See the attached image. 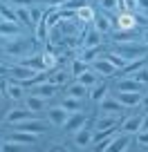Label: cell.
<instances>
[{
	"label": "cell",
	"instance_id": "38",
	"mask_svg": "<svg viewBox=\"0 0 148 152\" xmlns=\"http://www.w3.org/2000/svg\"><path fill=\"white\" fill-rule=\"evenodd\" d=\"M83 5H88L85 0H65L61 9H65V11H79Z\"/></svg>",
	"mask_w": 148,
	"mask_h": 152
},
{
	"label": "cell",
	"instance_id": "46",
	"mask_svg": "<svg viewBox=\"0 0 148 152\" xmlns=\"http://www.w3.org/2000/svg\"><path fill=\"white\" fill-rule=\"evenodd\" d=\"M47 152H67V148H65V145H58V143H54V145L47 148Z\"/></svg>",
	"mask_w": 148,
	"mask_h": 152
},
{
	"label": "cell",
	"instance_id": "5",
	"mask_svg": "<svg viewBox=\"0 0 148 152\" xmlns=\"http://www.w3.org/2000/svg\"><path fill=\"white\" fill-rule=\"evenodd\" d=\"M115 29L112 31H135V27H137V18H135L133 11H124V14H119L115 18Z\"/></svg>",
	"mask_w": 148,
	"mask_h": 152
},
{
	"label": "cell",
	"instance_id": "41",
	"mask_svg": "<svg viewBox=\"0 0 148 152\" xmlns=\"http://www.w3.org/2000/svg\"><path fill=\"white\" fill-rule=\"evenodd\" d=\"M43 61H45V69H52V67H56V56L54 54H49V52H45L43 54Z\"/></svg>",
	"mask_w": 148,
	"mask_h": 152
},
{
	"label": "cell",
	"instance_id": "7",
	"mask_svg": "<svg viewBox=\"0 0 148 152\" xmlns=\"http://www.w3.org/2000/svg\"><path fill=\"white\" fill-rule=\"evenodd\" d=\"M45 112H47L49 125H54V128H63V125L67 123V119H70V112H67L65 107H61V105L49 107V110H45Z\"/></svg>",
	"mask_w": 148,
	"mask_h": 152
},
{
	"label": "cell",
	"instance_id": "3",
	"mask_svg": "<svg viewBox=\"0 0 148 152\" xmlns=\"http://www.w3.org/2000/svg\"><path fill=\"white\" fill-rule=\"evenodd\" d=\"M34 74H36L34 69H27V67H23L20 63L9 65V69H7V76H9V78H14L16 83H23V85H27V83L32 81Z\"/></svg>",
	"mask_w": 148,
	"mask_h": 152
},
{
	"label": "cell",
	"instance_id": "44",
	"mask_svg": "<svg viewBox=\"0 0 148 152\" xmlns=\"http://www.w3.org/2000/svg\"><path fill=\"white\" fill-rule=\"evenodd\" d=\"M117 2H119V7H126L128 11L137 9V0H117Z\"/></svg>",
	"mask_w": 148,
	"mask_h": 152
},
{
	"label": "cell",
	"instance_id": "19",
	"mask_svg": "<svg viewBox=\"0 0 148 152\" xmlns=\"http://www.w3.org/2000/svg\"><path fill=\"white\" fill-rule=\"evenodd\" d=\"M128 148H130V137L128 134H117L112 139V143L105 148V152H126Z\"/></svg>",
	"mask_w": 148,
	"mask_h": 152
},
{
	"label": "cell",
	"instance_id": "34",
	"mask_svg": "<svg viewBox=\"0 0 148 152\" xmlns=\"http://www.w3.org/2000/svg\"><path fill=\"white\" fill-rule=\"evenodd\" d=\"M70 76H72V74H67V72H63V69H61V72H54V74L47 78V83L61 87V85H65V83H67V78H70Z\"/></svg>",
	"mask_w": 148,
	"mask_h": 152
},
{
	"label": "cell",
	"instance_id": "4",
	"mask_svg": "<svg viewBox=\"0 0 148 152\" xmlns=\"http://www.w3.org/2000/svg\"><path fill=\"white\" fill-rule=\"evenodd\" d=\"M88 125V114L83 112H72L70 114V119H67V123L63 125V132H67V134H74V132H79L81 128H85Z\"/></svg>",
	"mask_w": 148,
	"mask_h": 152
},
{
	"label": "cell",
	"instance_id": "25",
	"mask_svg": "<svg viewBox=\"0 0 148 152\" xmlns=\"http://www.w3.org/2000/svg\"><path fill=\"white\" fill-rule=\"evenodd\" d=\"M101 78H103V76H101V74H96V72L90 67V69H88L85 74H81V76H79L77 81H79V83H83L85 87H94L96 83H101Z\"/></svg>",
	"mask_w": 148,
	"mask_h": 152
},
{
	"label": "cell",
	"instance_id": "29",
	"mask_svg": "<svg viewBox=\"0 0 148 152\" xmlns=\"http://www.w3.org/2000/svg\"><path fill=\"white\" fill-rule=\"evenodd\" d=\"M90 69V63H85V61H81V58H74L72 61V65H70V74L72 76H81V74H85V72Z\"/></svg>",
	"mask_w": 148,
	"mask_h": 152
},
{
	"label": "cell",
	"instance_id": "33",
	"mask_svg": "<svg viewBox=\"0 0 148 152\" xmlns=\"http://www.w3.org/2000/svg\"><path fill=\"white\" fill-rule=\"evenodd\" d=\"M0 20H7V23H18V18H16V7L0 5Z\"/></svg>",
	"mask_w": 148,
	"mask_h": 152
},
{
	"label": "cell",
	"instance_id": "8",
	"mask_svg": "<svg viewBox=\"0 0 148 152\" xmlns=\"http://www.w3.org/2000/svg\"><path fill=\"white\" fill-rule=\"evenodd\" d=\"M23 34V25L20 23H7V20H0V38L2 40H16Z\"/></svg>",
	"mask_w": 148,
	"mask_h": 152
},
{
	"label": "cell",
	"instance_id": "43",
	"mask_svg": "<svg viewBox=\"0 0 148 152\" xmlns=\"http://www.w3.org/2000/svg\"><path fill=\"white\" fill-rule=\"evenodd\" d=\"M101 7H103L105 11H115L117 7H119V2H117V0H101Z\"/></svg>",
	"mask_w": 148,
	"mask_h": 152
},
{
	"label": "cell",
	"instance_id": "36",
	"mask_svg": "<svg viewBox=\"0 0 148 152\" xmlns=\"http://www.w3.org/2000/svg\"><path fill=\"white\" fill-rule=\"evenodd\" d=\"M103 58H108V61L112 63V65H115L117 69H124V67L128 65V61H126V58H121V56H119L117 52H110V54H105Z\"/></svg>",
	"mask_w": 148,
	"mask_h": 152
},
{
	"label": "cell",
	"instance_id": "2",
	"mask_svg": "<svg viewBox=\"0 0 148 152\" xmlns=\"http://www.w3.org/2000/svg\"><path fill=\"white\" fill-rule=\"evenodd\" d=\"M5 52L9 54V56L14 58H27L29 52H32V43L29 40H20V38H16V40H7L5 43Z\"/></svg>",
	"mask_w": 148,
	"mask_h": 152
},
{
	"label": "cell",
	"instance_id": "10",
	"mask_svg": "<svg viewBox=\"0 0 148 152\" xmlns=\"http://www.w3.org/2000/svg\"><path fill=\"white\" fill-rule=\"evenodd\" d=\"M56 92H58V87L56 85H52V83H36V85L32 87V92L29 94H34V96H38V99H43V101H49V99H54L56 96Z\"/></svg>",
	"mask_w": 148,
	"mask_h": 152
},
{
	"label": "cell",
	"instance_id": "45",
	"mask_svg": "<svg viewBox=\"0 0 148 152\" xmlns=\"http://www.w3.org/2000/svg\"><path fill=\"white\" fill-rule=\"evenodd\" d=\"M137 11L148 16V0H137Z\"/></svg>",
	"mask_w": 148,
	"mask_h": 152
},
{
	"label": "cell",
	"instance_id": "35",
	"mask_svg": "<svg viewBox=\"0 0 148 152\" xmlns=\"http://www.w3.org/2000/svg\"><path fill=\"white\" fill-rule=\"evenodd\" d=\"M81 61H85V63H94L96 58H99V47H83V52H81Z\"/></svg>",
	"mask_w": 148,
	"mask_h": 152
},
{
	"label": "cell",
	"instance_id": "11",
	"mask_svg": "<svg viewBox=\"0 0 148 152\" xmlns=\"http://www.w3.org/2000/svg\"><path fill=\"white\" fill-rule=\"evenodd\" d=\"M14 130H23V132H29V134H36V137H40V134L45 132V123L36 116V119H32V121H23V123H18V125H11Z\"/></svg>",
	"mask_w": 148,
	"mask_h": 152
},
{
	"label": "cell",
	"instance_id": "42",
	"mask_svg": "<svg viewBox=\"0 0 148 152\" xmlns=\"http://www.w3.org/2000/svg\"><path fill=\"white\" fill-rule=\"evenodd\" d=\"M11 5L14 7H36L38 0H11Z\"/></svg>",
	"mask_w": 148,
	"mask_h": 152
},
{
	"label": "cell",
	"instance_id": "12",
	"mask_svg": "<svg viewBox=\"0 0 148 152\" xmlns=\"http://www.w3.org/2000/svg\"><path fill=\"white\" fill-rule=\"evenodd\" d=\"M141 121H144V114H133L128 119L121 121V134H137L141 130Z\"/></svg>",
	"mask_w": 148,
	"mask_h": 152
},
{
	"label": "cell",
	"instance_id": "21",
	"mask_svg": "<svg viewBox=\"0 0 148 152\" xmlns=\"http://www.w3.org/2000/svg\"><path fill=\"white\" fill-rule=\"evenodd\" d=\"M7 139H9V141H16V143H23V145H34V143L38 141V137H36V134L23 132V130H14Z\"/></svg>",
	"mask_w": 148,
	"mask_h": 152
},
{
	"label": "cell",
	"instance_id": "31",
	"mask_svg": "<svg viewBox=\"0 0 148 152\" xmlns=\"http://www.w3.org/2000/svg\"><path fill=\"white\" fill-rule=\"evenodd\" d=\"M94 9H92L90 5H83L81 9L77 11V20H81V23H94Z\"/></svg>",
	"mask_w": 148,
	"mask_h": 152
},
{
	"label": "cell",
	"instance_id": "9",
	"mask_svg": "<svg viewBox=\"0 0 148 152\" xmlns=\"http://www.w3.org/2000/svg\"><path fill=\"white\" fill-rule=\"evenodd\" d=\"M115 99L124 107H137V105H141L144 92H115Z\"/></svg>",
	"mask_w": 148,
	"mask_h": 152
},
{
	"label": "cell",
	"instance_id": "15",
	"mask_svg": "<svg viewBox=\"0 0 148 152\" xmlns=\"http://www.w3.org/2000/svg\"><path fill=\"white\" fill-rule=\"evenodd\" d=\"M72 139H74V145H77L79 150H81V148H88L92 141H94V132H92V130L85 125V128H81L79 132H74V134H72Z\"/></svg>",
	"mask_w": 148,
	"mask_h": 152
},
{
	"label": "cell",
	"instance_id": "28",
	"mask_svg": "<svg viewBox=\"0 0 148 152\" xmlns=\"http://www.w3.org/2000/svg\"><path fill=\"white\" fill-rule=\"evenodd\" d=\"M99 45H101V34L92 27L90 31L83 36V47H99Z\"/></svg>",
	"mask_w": 148,
	"mask_h": 152
},
{
	"label": "cell",
	"instance_id": "49",
	"mask_svg": "<svg viewBox=\"0 0 148 152\" xmlns=\"http://www.w3.org/2000/svg\"><path fill=\"white\" fill-rule=\"evenodd\" d=\"M141 105L148 110V92H144V99H141Z\"/></svg>",
	"mask_w": 148,
	"mask_h": 152
},
{
	"label": "cell",
	"instance_id": "20",
	"mask_svg": "<svg viewBox=\"0 0 148 152\" xmlns=\"http://www.w3.org/2000/svg\"><path fill=\"white\" fill-rule=\"evenodd\" d=\"M5 94H7V99H9V101H20V99H25V87H23V83L9 81V83L5 85Z\"/></svg>",
	"mask_w": 148,
	"mask_h": 152
},
{
	"label": "cell",
	"instance_id": "48",
	"mask_svg": "<svg viewBox=\"0 0 148 152\" xmlns=\"http://www.w3.org/2000/svg\"><path fill=\"white\" fill-rule=\"evenodd\" d=\"M141 130H148V114H144V121H141Z\"/></svg>",
	"mask_w": 148,
	"mask_h": 152
},
{
	"label": "cell",
	"instance_id": "22",
	"mask_svg": "<svg viewBox=\"0 0 148 152\" xmlns=\"http://www.w3.org/2000/svg\"><path fill=\"white\" fill-rule=\"evenodd\" d=\"M146 85L137 83L135 78H119L117 81V92H144Z\"/></svg>",
	"mask_w": 148,
	"mask_h": 152
},
{
	"label": "cell",
	"instance_id": "24",
	"mask_svg": "<svg viewBox=\"0 0 148 152\" xmlns=\"http://www.w3.org/2000/svg\"><path fill=\"white\" fill-rule=\"evenodd\" d=\"M108 90H110V87H108V83H103V81H101V83H96V85L90 90V94H88V96H90V99L94 101V103H103V101L108 99Z\"/></svg>",
	"mask_w": 148,
	"mask_h": 152
},
{
	"label": "cell",
	"instance_id": "37",
	"mask_svg": "<svg viewBox=\"0 0 148 152\" xmlns=\"http://www.w3.org/2000/svg\"><path fill=\"white\" fill-rule=\"evenodd\" d=\"M128 78H135V81H137V83H141V85H148V67L144 65L141 69H137L135 74H130Z\"/></svg>",
	"mask_w": 148,
	"mask_h": 152
},
{
	"label": "cell",
	"instance_id": "17",
	"mask_svg": "<svg viewBox=\"0 0 148 152\" xmlns=\"http://www.w3.org/2000/svg\"><path fill=\"white\" fill-rule=\"evenodd\" d=\"M20 65L27 67V69H34V72H47V69H45L43 54H32V56H27L25 61H20Z\"/></svg>",
	"mask_w": 148,
	"mask_h": 152
},
{
	"label": "cell",
	"instance_id": "50",
	"mask_svg": "<svg viewBox=\"0 0 148 152\" xmlns=\"http://www.w3.org/2000/svg\"><path fill=\"white\" fill-rule=\"evenodd\" d=\"M0 101H2V94H0Z\"/></svg>",
	"mask_w": 148,
	"mask_h": 152
},
{
	"label": "cell",
	"instance_id": "23",
	"mask_svg": "<svg viewBox=\"0 0 148 152\" xmlns=\"http://www.w3.org/2000/svg\"><path fill=\"white\" fill-rule=\"evenodd\" d=\"M88 94H90V87H85L83 83H79V81L70 83L67 90H65V96H72V99H83V96H88Z\"/></svg>",
	"mask_w": 148,
	"mask_h": 152
},
{
	"label": "cell",
	"instance_id": "13",
	"mask_svg": "<svg viewBox=\"0 0 148 152\" xmlns=\"http://www.w3.org/2000/svg\"><path fill=\"white\" fill-rule=\"evenodd\" d=\"M124 110H126V107L115 99V96H112V99H105L103 103H99V112H101V114H108V116H119Z\"/></svg>",
	"mask_w": 148,
	"mask_h": 152
},
{
	"label": "cell",
	"instance_id": "52",
	"mask_svg": "<svg viewBox=\"0 0 148 152\" xmlns=\"http://www.w3.org/2000/svg\"><path fill=\"white\" fill-rule=\"evenodd\" d=\"M79 152H83V150H79Z\"/></svg>",
	"mask_w": 148,
	"mask_h": 152
},
{
	"label": "cell",
	"instance_id": "30",
	"mask_svg": "<svg viewBox=\"0 0 148 152\" xmlns=\"http://www.w3.org/2000/svg\"><path fill=\"white\" fill-rule=\"evenodd\" d=\"M61 107H65L67 112H81V99H72V96H63L61 99Z\"/></svg>",
	"mask_w": 148,
	"mask_h": 152
},
{
	"label": "cell",
	"instance_id": "51",
	"mask_svg": "<svg viewBox=\"0 0 148 152\" xmlns=\"http://www.w3.org/2000/svg\"><path fill=\"white\" fill-rule=\"evenodd\" d=\"M0 105H2V101H0Z\"/></svg>",
	"mask_w": 148,
	"mask_h": 152
},
{
	"label": "cell",
	"instance_id": "18",
	"mask_svg": "<svg viewBox=\"0 0 148 152\" xmlns=\"http://www.w3.org/2000/svg\"><path fill=\"white\" fill-rule=\"evenodd\" d=\"M112 23H115V20L108 18L105 14H96L94 16V29L101 34V36H103V34H110L112 29H115V25H112Z\"/></svg>",
	"mask_w": 148,
	"mask_h": 152
},
{
	"label": "cell",
	"instance_id": "14",
	"mask_svg": "<svg viewBox=\"0 0 148 152\" xmlns=\"http://www.w3.org/2000/svg\"><path fill=\"white\" fill-rule=\"evenodd\" d=\"M117 121H119V116H108V114H101L99 119L94 121V134H101V132H112L117 125Z\"/></svg>",
	"mask_w": 148,
	"mask_h": 152
},
{
	"label": "cell",
	"instance_id": "27",
	"mask_svg": "<svg viewBox=\"0 0 148 152\" xmlns=\"http://www.w3.org/2000/svg\"><path fill=\"white\" fill-rule=\"evenodd\" d=\"M16 18H18V23L25 25V27H34L32 9H29V7H16Z\"/></svg>",
	"mask_w": 148,
	"mask_h": 152
},
{
	"label": "cell",
	"instance_id": "6",
	"mask_svg": "<svg viewBox=\"0 0 148 152\" xmlns=\"http://www.w3.org/2000/svg\"><path fill=\"white\" fill-rule=\"evenodd\" d=\"M5 119H7V123H9V125H18V123H23V121L36 119V114H34L32 110H27V107H14V110L7 112Z\"/></svg>",
	"mask_w": 148,
	"mask_h": 152
},
{
	"label": "cell",
	"instance_id": "1",
	"mask_svg": "<svg viewBox=\"0 0 148 152\" xmlns=\"http://www.w3.org/2000/svg\"><path fill=\"white\" fill-rule=\"evenodd\" d=\"M117 54H119L121 58H126L128 63L133 61H144L148 54V49L144 47V45H133V43H119V47L115 49Z\"/></svg>",
	"mask_w": 148,
	"mask_h": 152
},
{
	"label": "cell",
	"instance_id": "32",
	"mask_svg": "<svg viewBox=\"0 0 148 152\" xmlns=\"http://www.w3.org/2000/svg\"><path fill=\"white\" fill-rule=\"evenodd\" d=\"M27 148H32V145H23V143H16V141L7 139L2 143V148H0V152H27Z\"/></svg>",
	"mask_w": 148,
	"mask_h": 152
},
{
	"label": "cell",
	"instance_id": "40",
	"mask_svg": "<svg viewBox=\"0 0 148 152\" xmlns=\"http://www.w3.org/2000/svg\"><path fill=\"white\" fill-rule=\"evenodd\" d=\"M135 31H115V40L117 43H130L128 38H133Z\"/></svg>",
	"mask_w": 148,
	"mask_h": 152
},
{
	"label": "cell",
	"instance_id": "26",
	"mask_svg": "<svg viewBox=\"0 0 148 152\" xmlns=\"http://www.w3.org/2000/svg\"><path fill=\"white\" fill-rule=\"evenodd\" d=\"M25 107L32 110L34 114H36V112H43V110H45V101L38 99V96H34V94H27V96H25Z\"/></svg>",
	"mask_w": 148,
	"mask_h": 152
},
{
	"label": "cell",
	"instance_id": "39",
	"mask_svg": "<svg viewBox=\"0 0 148 152\" xmlns=\"http://www.w3.org/2000/svg\"><path fill=\"white\" fill-rule=\"evenodd\" d=\"M135 143H137L139 148H148V130H139V132L135 134Z\"/></svg>",
	"mask_w": 148,
	"mask_h": 152
},
{
	"label": "cell",
	"instance_id": "16",
	"mask_svg": "<svg viewBox=\"0 0 148 152\" xmlns=\"http://www.w3.org/2000/svg\"><path fill=\"white\" fill-rule=\"evenodd\" d=\"M92 69H94L96 74H101V76H115L117 72H119L115 65H112V63L108 61V58H103V56L96 58V61L92 63Z\"/></svg>",
	"mask_w": 148,
	"mask_h": 152
},
{
	"label": "cell",
	"instance_id": "47",
	"mask_svg": "<svg viewBox=\"0 0 148 152\" xmlns=\"http://www.w3.org/2000/svg\"><path fill=\"white\" fill-rule=\"evenodd\" d=\"M141 45H144V47L148 49V27H146V29L141 31Z\"/></svg>",
	"mask_w": 148,
	"mask_h": 152
}]
</instances>
